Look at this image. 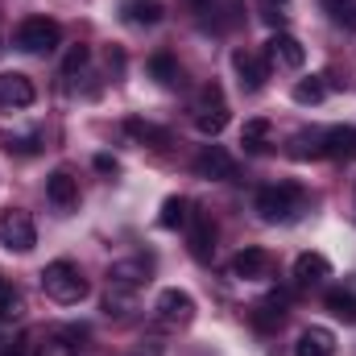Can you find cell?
Masks as SVG:
<instances>
[{
  "instance_id": "8",
  "label": "cell",
  "mask_w": 356,
  "mask_h": 356,
  "mask_svg": "<svg viewBox=\"0 0 356 356\" xmlns=\"http://www.w3.org/2000/svg\"><path fill=\"white\" fill-rule=\"evenodd\" d=\"M38 99V88L21 71H0V108H29Z\"/></svg>"
},
{
  "instance_id": "29",
  "label": "cell",
  "mask_w": 356,
  "mask_h": 356,
  "mask_svg": "<svg viewBox=\"0 0 356 356\" xmlns=\"http://www.w3.org/2000/svg\"><path fill=\"white\" fill-rule=\"evenodd\" d=\"M88 58H91V50L79 42V46H71L67 50V58H63V75H75V71H83L88 67Z\"/></svg>"
},
{
  "instance_id": "14",
  "label": "cell",
  "mask_w": 356,
  "mask_h": 356,
  "mask_svg": "<svg viewBox=\"0 0 356 356\" xmlns=\"http://www.w3.org/2000/svg\"><path fill=\"white\" fill-rule=\"evenodd\" d=\"M266 273H269V253L257 249V245H249V249H241L232 257V277H241V282H257Z\"/></svg>"
},
{
  "instance_id": "9",
  "label": "cell",
  "mask_w": 356,
  "mask_h": 356,
  "mask_svg": "<svg viewBox=\"0 0 356 356\" xmlns=\"http://www.w3.org/2000/svg\"><path fill=\"white\" fill-rule=\"evenodd\" d=\"M195 175L211 178V182H224V178H236V162H232V154H228V149L207 145V149L195 158Z\"/></svg>"
},
{
  "instance_id": "32",
  "label": "cell",
  "mask_w": 356,
  "mask_h": 356,
  "mask_svg": "<svg viewBox=\"0 0 356 356\" xmlns=\"http://www.w3.org/2000/svg\"><path fill=\"white\" fill-rule=\"evenodd\" d=\"M95 170H99V175H116L120 166H116V158H108V154H99V158H95Z\"/></svg>"
},
{
  "instance_id": "35",
  "label": "cell",
  "mask_w": 356,
  "mask_h": 356,
  "mask_svg": "<svg viewBox=\"0 0 356 356\" xmlns=\"http://www.w3.org/2000/svg\"><path fill=\"white\" fill-rule=\"evenodd\" d=\"M266 4H269V8H273V4H286V0H266Z\"/></svg>"
},
{
  "instance_id": "2",
  "label": "cell",
  "mask_w": 356,
  "mask_h": 356,
  "mask_svg": "<svg viewBox=\"0 0 356 356\" xmlns=\"http://www.w3.org/2000/svg\"><path fill=\"white\" fill-rule=\"evenodd\" d=\"M42 290H46V298H54L58 307H75V302H83L88 298V277H83V269L75 266V261H50V266L42 269Z\"/></svg>"
},
{
  "instance_id": "6",
  "label": "cell",
  "mask_w": 356,
  "mask_h": 356,
  "mask_svg": "<svg viewBox=\"0 0 356 356\" xmlns=\"http://www.w3.org/2000/svg\"><path fill=\"white\" fill-rule=\"evenodd\" d=\"M154 273L149 257H124V261H112L108 266V290H124V294H137Z\"/></svg>"
},
{
  "instance_id": "27",
  "label": "cell",
  "mask_w": 356,
  "mask_h": 356,
  "mask_svg": "<svg viewBox=\"0 0 356 356\" xmlns=\"http://www.w3.org/2000/svg\"><path fill=\"white\" fill-rule=\"evenodd\" d=\"M323 95H327L323 79H302V83H294V99H298V104H319Z\"/></svg>"
},
{
  "instance_id": "5",
  "label": "cell",
  "mask_w": 356,
  "mask_h": 356,
  "mask_svg": "<svg viewBox=\"0 0 356 356\" xmlns=\"http://www.w3.org/2000/svg\"><path fill=\"white\" fill-rule=\"evenodd\" d=\"M0 245L8 249V253H29L33 245H38V228H33V220L25 216V211H4L0 216Z\"/></svg>"
},
{
  "instance_id": "7",
  "label": "cell",
  "mask_w": 356,
  "mask_h": 356,
  "mask_svg": "<svg viewBox=\"0 0 356 356\" xmlns=\"http://www.w3.org/2000/svg\"><path fill=\"white\" fill-rule=\"evenodd\" d=\"M154 311H158V319L166 327H186L195 319V298L186 290H162L158 302H154Z\"/></svg>"
},
{
  "instance_id": "28",
  "label": "cell",
  "mask_w": 356,
  "mask_h": 356,
  "mask_svg": "<svg viewBox=\"0 0 356 356\" xmlns=\"http://www.w3.org/2000/svg\"><path fill=\"white\" fill-rule=\"evenodd\" d=\"M298 149V158H323V133H298V141H294Z\"/></svg>"
},
{
  "instance_id": "19",
  "label": "cell",
  "mask_w": 356,
  "mask_h": 356,
  "mask_svg": "<svg viewBox=\"0 0 356 356\" xmlns=\"http://www.w3.org/2000/svg\"><path fill=\"white\" fill-rule=\"evenodd\" d=\"M46 195H50V203H58V207H71V203L79 199V182L67 175V170H54V175L46 178Z\"/></svg>"
},
{
  "instance_id": "26",
  "label": "cell",
  "mask_w": 356,
  "mask_h": 356,
  "mask_svg": "<svg viewBox=\"0 0 356 356\" xmlns=\"http://www.w3.org/2000/svg\"><path fill=\"white\" fill-rule=\"evenodd\" d=\"M149 75H154L158 83H178V63L170 54H154V58H149Z\"/></svg>"
},
{
  "instance_id": "11",
  "label": "cell",
  "mask_w": 356,
  "mask_h": 356,
  "mask_svg": "<svg viewBox=\"0 0 356 356\" xmlns=\"http://www.w3.org/2000/svg\"><path fill=\"white\" fill-rule=\"evenodd\" d=\"M232 67H236V75H241V88L245 91H261L269 79V67L261 54H253V50H236L232 54Z\"/></svg>"
},
{
  "instance_id": "18",
  "label": "cell",
  "mask_w": 356,
  "mask_h": 356,
  "mask_svg": "<svg viewBox=\"0 0 356 356\" xmlns=\"http://www.w3.org/2000/svg\"><path fill=\"white\" fill-rule=\"evenodd\" d=\"M294 277H298L302 286H315V282L332 277V261H327L323 253H298V257H294Z\"/></svg>"
},
{
  "instance_id": "16",
  "label": "cell",
  "mask_w": 356,
  "mask_h": 356,
  "mask_svg": "<svg viewBox=\"0 0 356 356\" xmlns=\"http://www.w3.org/2000/svg\"><path fill=\"white\" fill-rule=\"evenodd\" d=\"M120 17L129 21V25H158L162 17H166V4L162 0H124L120 4Z\"/></svg>"
},
{
  "instance_id": "13",
  "label": "cell",
  "mask_w": 356,
  "mask_h": 356,
  "mask_svg": "<svg viewBox=\"0 0 356 356\" xmlns=\"http://www.w3.org/2000/svg\"><path fill=\"white\" fill-rule=\"evenodd\" d=\"M269 58H273L277 67H286V71H298V67L307 63V50H302V42H298L294 33H273V38H269Z\"/></svg>"
},
{
  "instance_id": "15",
  "label": "cell",
  "mask_w": 356,
  "mask_h": 356,
  "mask_svg": "<svg viewBox=\"0 0 356 356\" xmlns=\"http://www.w3.org/2000/svg\"><path fill=\"white\" fill-rule=\"evenodd\" d=\"M323 154H327V158H344V162H356V129H353V124H336V129H323Z\"/></svg>"
},
{
  "instance_id": "21",
  "label": "cell",
  "mask_w": 356,
  "mask_h": 356,
  "mask_svg": "<svg viewBox=\"0 0 356 356\" xmlns=\"http://www.w3.org/2000/svg\"><path fill=\"white\" fill-rule=\"evenodd\" d=\"M191 216H195V211H191V203H186L182 195H170V199L162 203V216H158V224L175 232V228H186V224H191Z\"/></svg>"
},
{
  "instance_id": "25",
  "label": "cell",
  "mask_w": 356,
  "mask_h": 356,
  "mask_svg": "<svg viewBox=\"0 0 356 356\" xmlns=\"http://www.w3.org/2000/svg\"><path fill=\"white\" fill-rule=\"evenodd\" d=\"M319 4L336 25H348V29L356 25V0H319Z\"/></svg>"
},
{
  "instance_id": "4",
  "label": "cell",
  "mask_w": 356,
  "mask_h": 356,
  "mask_svg": "<svg viewBox=\"0 0 356 356\" xmlns=\"http://www.w3.org/2000/svg\"><path fill=\"white\" fill-rule=\"evenodd\" d=\"M58 42H63V29H58V21H50V17H25V21L17 25V46L29 50V54H50Z\"/></svg>"
},
{
  "instance_id": "30",
  "label": "cell",
  "mask_w": 356,
  "mask_h": 356,
  "mask_svg": "<svg viewBox=\"0 0 356 356\" xmlns=\"http://www.w3.org/2000/svg\"><path fill=\"white\" fill-rule=\"evenodd\" d=\"M129 307H133V294L108 290V298H104V311H108V315H129Z\"/></svg>"
},
{
  "instance_id": "20",
  "label": "cell",
  "mask_w": 356,
  "mask_h": 356,
  "mask_svg": "<svg viewBox=\"0 0 356 356\" xmlns=\"http://www.w3.org/2000/svg\"><path fill=\"white\" fill-rule=\"evenodd\" d=\"M269 137H273V124H269L266 116H253V120H245V129H241V145H245L249 154H261L269 145Z\"/></svg>"
},
{
  "instance_id": "34",
  "label": "cell",
  "mask_w": 356,
  "mask_h": 356,
  "mask_svg": "<svg viewBox=\"0 0 356 356\" xmlns=\"http://www.w3.org/2000/svg\"><path fill=\"white\" fill-rule=\"evenodd\" d=\"M186 4H191L195 13H203V8H211V0H186Z\"/></svg>"
},
{
  "instance_id": "3",
  "label": "cell",
  "mask_w": 356,
  "mask_h": 356,
  "mask_svg": "<svg viewBox=\"0 0 356 356\" xmlns=\"http://www.w3.org/2000/svg\"><path fill=\"white\" fill-rule=\"evenodd\" d=\"M228 104H224V91L216 88H203L199 91V99H195V129L203 133V137H220L224 129H228Z\"/></svg>"
},
{
  "instance_id": "22",
  "label": "cell",
  "mask_w": 356,
  "mask_h": 356,
  "mask_svg": "<svg viewBox=\"0 0 356 356\" xmlns=\"http://www.w3.org/2000/svg\"><path fill=\"white\" fill-rule=\"evenodd\" d=\"M323 307L336 315V319H344V323H356V290H327L323 294Z\"/></svg>"
},
{
  "instance_id": "12",
  "label": "cell",
  "mask_w": 356,
  "mask_h": 356,
  "mask_svg": "<svg viewBox=\"0 0 356 356\" xmlns=\"http://www.w3.org/2000/svg\"><path fill=\"white\" fill-rule=\"evenodd\" d=\"M186 241H191V257L195 261H211V253H216V224L207 216H191Z\"/></svg>"
},
{
  "instance_id": "17",
  "label": "cell",
  "mask_w": 356,
  "mask_h": 356,
  "mask_svg": "<svg viewBox=\"0 0 356 356\" xmlns=\"http://www.w3.org/2000/svg\"><path fill=\"white\" fill-rule=\"evenodd\" d=\"M294 356H336V336L327 327H307L294 344Z\"/></svg>"
},
{
  "instance_id": "31",
  "label": "cell",
  "mask_w": 356,
  "mask_h": 356,
  "mask_svg": "<svg viewBox=\"0 0 356 356\" xmlns=\"http://www.w3.org/2000/svg\"><path fill=\"white\" fill-rule=\"evenodd\" d=\"M8 149H17V154H33V149H38V141H33V137H17V141L8 137Z\"/></svg>"
},
{
  "instance_id": "24",
  "label": "cell",
  "mask_w": 356,
  "mask_h": 356,
  "mask_svg": "<svg viewBox=\"0 0 356 356\" xmlns=\"http://www.w3.org/2000/svg\"><path fill=\"white\" fill-rule=\"evenodd\" d=\"M8 319H21V290L8 277H0V323Z\"/></svg>"
},
{
  "instance_id": "33",
  "label": "cell",
  "mask_w": 356,
  "mask_h": 356,
  "mask_svg": "<svg viewBox=\"0 0 356 356\" xmlns=\"http://www.w3.org/2000/svg\"><path fill=\"white\" fill-rule=\"evenodd\" d=\"M0 356H29V353H25L21 344H8V348H4V353H0Z\"/></svg>"
},
{
  "instance_id": "10",
  "label": "cell",
  "mask_w": 356,
  "mask_h": 356,
  "mask_svg": "<svg viewBox=\"0 0 356 356\" xmlns=\"http://www.w3.org/2000/svg\"><path fill=\"white\" fill-rule=\"evenodd\" d=\"M83 340H88V327H58L38 344L33 356H75L83 348Z\"/></svg>"
},
{
  "instance_id": "1",
  "label": "cell",
  "mask_w": 356,
  "mask_h": 356,
  "mask_svg": "<svg viewBox=\"0 0 356 356\" xmlns=\"http://www.w3.org/2000/svg\"><path fill=\"white\" fill-rule=\"evenodd\" d=\"M257 211L266 224H294L307 211V191L298 182H269L257 191Z\"/></svg>"
},
{
  "instance_id": "23",
  "label": "cell",
  "mask_w": 356,
  "mask_h": 356,
  "mask_svg": "<svg viewBox=\"0 0 356 356\" xmlns=\"http://www.w3.org/2000/svg\"><path fill=\"white\" fill-rule=\"evenodd\" d=\"M124 129H129V137H137V141H145V145H154V149L170 145V133L158 129V124H149V120H129Z\"/></svg>"
}]
</instances>
